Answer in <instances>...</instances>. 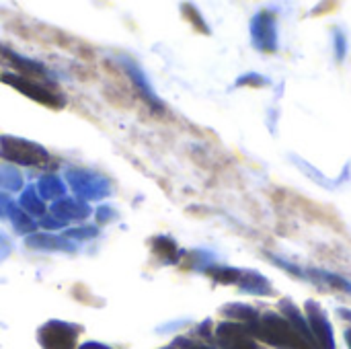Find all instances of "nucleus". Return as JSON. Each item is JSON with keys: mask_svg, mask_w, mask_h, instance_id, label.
<instances>
[{"mask_svg": "<svg viewBox=\"0 0 351 349\" xmlns=\"http://www.w3.org/2000/svg\"><path fill=\"white\" fill-rule=\"evenodd\" d=\"M165 349H175V348H165Z\"/></svg>", "mask_w": 351, "mask_h": 349, "instance_id": "31", "label": "nucleus"}, {"mask_svg": "<svg viewBox=\"0 0 351 349\" xmlns=\"http://www.w3.org/2000/svg\"><path fill=\"white\" fill-rule=\"evenodd\" d=\"M0 64L12 68L14 74H19V76H27V78L51 82L49 72H47V68H45L41 62L29 60V58H25V56H21V53H16V51H12V49L4 47V45H0Z\"/></svg>", "mask_w": 351, "mask_h": 349, "instance_id": "8", "label": "nucleus"}, {"mask_svg": "<svg viewBox=\"0 0 351 349\" xmlns=\"http://www.w3.org/2000/svg\"><path fill=\"white\" fill-rule=\"evenodd\" d=\"M8 218L12 220V226H14V230L19 232V234H35V228H37V224L33 222V218L27 214V212H23L19 206H14L12 204V208H10V212H8Z\"/></svg>", "mask_w": 351, "mask_h": 349, "instance_id": "20", "label": "nucleus"}, {"mask_svg": "<svg viewBox=\"0 0 351 349\" xmlns=\"http://www.w3.org/2000/svg\"><path fill=\"white\" fill-rule=\"evenodd\" d=\"M269 80L261 74H245L237 80V86H253V88H263L267 86Z\"/></svg>", "mask_w": 351, "mask_h": 349, "instance_id": "23", "label": "nucleus"}, {"mask_svg": "<svg viewBox=\"0 0 351 349\" xmlns=\"http://www.w3.org/2000/svg\"><path fill=\"white\" fill-rule=\"evenodd\" d=\"M0 80L8 86H12L14 91L23 93L25 97L33 99L35 103L49 107V109H62L66 105V97L56 88L53 82H43V80H35V78H27V76H19L14 72H4L0 74Z\"/></svg>", "mask_w": 351, "mask_h": 349, "instance_id": "2", "label": "nucleus"}, {"mask_svg": "<svg viewBox=\"0 0 351 349\" xmlns=\"http://www.w3.org/2000/svg\"><path fill=\"white\" fill-rule=\"evenodd\" d=\"M333 37H335V56H337V60H343V58H346V53H348L346 33H343L341 29H337V31L333 33Z\"/></svg>", "mask_w": 351, "mask_h": 349, "instance_id": "24", "label": "nucleus"}, {"mask_svg": "<svg viewBox=\"0 0 351 349\" xmlns=\"http://www.w3.org/2000/svg\"><path fill=\"white\" fill-rule=\"evenodd\" d=\"M82 333V327L64 323V321H47L39 331L37 339L43 349H78L76 341Z\"/></svg>", "mask_w": 351, "mask_h": 349, "instance_id": "4", "label": "nucleus"}, {"mask_svg": "<svg viewBox=\"0 0 351 349\" xmlns=\"http://www.w3.org/2000/svg\"><path fill=\"white\" fill-rule=\"evenodd\" d=\"M78 349H111L109 346H103V344H97V341H86L82 344Z\"/></svg>", "mask_w": 351, "mask_h": 349, "instance_id": "29", "label": "nucleus"}, {"mask_svg": "<svg viewBox=\"0 0 351 349\" xmlns=\"http://www.w3.org/2000/svg\"><path fill=\"white\" fill-rule=\"evenodd\" d=\"M280 311H282V317L296 329V333H298L306 344H311L313 348L317 349L315 337H313L311 327H308V321H306V317L300 313V309H298L292 300L284 298V300H280Z\"/></svg>", "mask_w": 351, "mask_h": 349, "instance_id": "12", "label": "nucleus"}, {"mask_svg": "<svg viewBox=\"0 0 351 349\" xmlns=\"http://www.w3.org/2000/svg\"><path fill=\"white\" fill-rule=\"evenodd\" d=\"M12 208V202L6 193H0V218H6Z\"/></svg>", "mask_w": 351, "mask_h": 349, "instance_id": "27", "label": "nucleus"}, {"mask_svg": "<svg viewBox=\"0 0 351 349\" xmlns=\"http://www.w3.org/2000/svg\"><path fill=\"white\" fill-rule=\"evenodd\" d=\"M346 341H348V348L351 349V329H348V331H346Z\"/></svg>", "mask_w": 351, "mask_h": 349, "instance_id": "30", "label": "nucleus"}, {"mask_svg": "<svg viewBox=\"0 0 351 349\" xmlns=\"http://www.w3.org/2000/svg\"><path fill=\"white\" fill-rule=\"evenodd\" d=\"M304 313H306V321L311 327V333L315 337L317 349H335V337H333V327L325 315V311L315 302L308 300L304 304Z\"/></svg>", "mask_w": 351, "mask_h": 349, "instance_id": "7", "label": "nucleus"}, {"mask_svg": "<svg viewBox=\"0 0 351 349\" xmlns=\"http://www.w3.org/2000/svg\"><path fill=\"white\" fill-rule=\"evenodd\" d=\"M222 315L232 319L234 323H241V325H249L259 317V313L249 304H226L222 309Z\"/></svg>", "mask_w": 351, "mask_h": 349, "instance_id": "18", "label": "nucleus"}, {"mask_svg": "<svg viewBox=\"0 0 351 349\" xmlns=\"http://www.w3.org/2000/svg\"><path fill=\"white\" fill-rule=\"evenodd\" d=\"M249 333L255 339H261L267 346L278 349H315L311 344H306L296 329L278 313H265L259 315L253 323L245 325Z\"/></svg>", "mask_w": 351, "mask_h": 349, "instance_id": "1", "label": "nucleus"}, {"mask_svg": "<svg viewBox=\"0 0 351 349\" xmlns=\"http://www.w3.org/2000/svg\"><path fill=\"white\" fill-rule=\"evenodd\" d=\"M216 341L220 349H259L249 329L234 321H224L216 327Z\"/></svg>", "mask_w": 351, "mask_h": 349, "instance_id": "9", "label": "nucleus"}, {"mask_svg": "<svg viewBox=\"0 0 351 349\" xmlns=\"http://www.w3.org/2000/svg\"><path fill=\"white\" fill-rule=\"evenodd\" d=\"M35 189H37V193H39L41 200H53V202L62 200L64 193H66L64 181L60 177H56V175H45L43 179H39V183L35 185Z\"/></svg>", "mask_w": 351, "mask_h": 349, "instance_id": "15", "label": "nucleus"}, {"mask_svg": "<svg viewBox=\"0 0 351 349\" xmlns=\"http://www.w3.org/2000/svg\"><path fill=\"white\" fill-rule=\"evenodd\" d=\"M19 208L23 212H27L31 218L33 216H45V204H43V200L39 197V193H37V189L33 185H29L23 191V195L19 200Z\"/></svg>", "mask_w": 351, "mask_h": 349, "instance_id": "17", "label": "nucleus"}, {"mask_svg": "<svg viewBox=\"0 0 351 349\" xmlns=\"http://www.w3.org/2000/svg\"><path fill=\"white\" fill-rule=\"evenodd\" d=\"M150 247H152V253L165 263H177L181 257V251L171 237H156V239H152Z\"/></svg>", "mask_w": 351, "mask_h": 349, "instance_id": "16", "label": "nucleus"}, {"mask_svg": "<svg viewBox=\"0 0 351 349\" xmlns=\"http://www.w3.org/2000/svg\"><path fill=\"white\" fill-rule=\"evenodd\" d=\"M237 286H239L243 292L255 294V296H269V294H274L271 282H269L265 276H261L259 272H247V269H243Z\"/></svg>", "mask_w": 351, "mask_h": 349, "instance_id": "14", "label": "nucleus"}, {"mask_svg": "<svg viewBox=\"0 0 351 349\" xmlns=\"http://www.w3.org/2000/svg\"><path fill=\"white\" fill-rule=\"evenodd\" d=\"M175 348H179V349H214V348H210V346H206V344L189 341V339H185V337H179V339L175 341Z\"/></svg>", "mask_w": 351, "mask_h": 349, "instance_id": "25", "label": "nucleus"}, {"mask_svg": "<svg viewBox=\"0 0 351 349\" xmlns=\"http://www.w3.org/2000/svg\"><path fill=\"white\" fill-rule=\"evenodd\" d=\"M66 179H68L70 187L76 191L78 200L84 197V202H86V200H101V197H105V195L111 193V191H109V189H111L109 179L101 177V175H97V173H88V171H70V173L66 175Z\"/></svg>", "mask_w": 351, "mask_h": 349, "instance_id": "5", "label": "nucleus"}, {"mask_svg": "<svg viewBox=\"0 0 351 349\" xmlns=\"http://www.w3.org/2000/svg\"><path fill=\"white\" fill-rule=\"evenodd\" d=\"M123 68H125V72H128V76H130V80L134 82V86L138 88V93L144 97V101L148 103V107H152L154 111H165V103L156 97V93L152 91V86H150V82H148V78H146V74H144V70L134 62V60H123Z\"/></svg>", "mask_w": 351, "mask_h": 349, "instance_id": "10", "label": "nucleus"}, {"mask_svg": "<svg viewBox=\"0 0 351 349\" xmlns=\"http://www.w3.org/2000/svg\"><path fill=\"white\" fill-rule=\"evenodd\" d=\"M0 158L21 167H43L51 156L37 142L16 136H0Z\"/></svg>", "mask_w": 351, "mask_h": 349, "instance_id": "3", "label": "nucleus"}, {"mask_svg": "<svg viewBox=\"0 0 351 349\" xmlns=\"http://www.w3.org/2000/svg\"><path fill=\"white\" fill-rule=\"evenodd\" d=\"M183 14L195 25V29H199L202 33H210V29H208V25H206V21L202 19V14L195 10V6H191V4H183Z\"/></svg>", "mask_w": 351, "mask_h": 349, "instance_id": "22", "label": "nucleus"}, {"mask_svg": "<svg viewBox=\"0 0 351 349\" xmlns=\"http://www.w3.org/2000/svg\"><path fill=\"white\" fill-rule=\"evenodd\" d=\"M51 216L62 220L64 224H68L70 220H84L90 216V208L86 202L78 200V197H62L58 202H53L51 206Z\"/></svg>", "mask_w": 351, "mask_h": 349, "instance_id": "11", "label": "nucleus"}, {"mask_svg": "<svg viewBox=\"0 0 351 349\" xmlns=\"http://www.w3.org/2000/svg\"><path fill=\"white\" fill-rule=\"evenodd\" d=\"M99 234L97 226H80V228H68L64 232V239L68 241H93Z\"/></svg>", "mask_w": 351, "mask_h": 349, "instance_id": "21", "label": "nucleus"}, {"mask_svg": "<svg viewBox=\"0 0 351 349\" xmlns=\"http://www.w3.org/2000/svg\"><path fill=\"white\" fill-rule=\"evenodd\" d=\"M251 37H253V45L259 51L274 53L278 49V27H276V14L271 10H259L253 16Z\"/></svg>", "mask_w": 351, "mask_h": 349, "instance_id": "6", "label": "nucleus"}, {"mask_svg": "<svg viewBox=\"0 0 351 349\" xmlns=\"http://www.w3.org/2000/svg\"><path fill=\"white\" fill-rule=\"evenodd\" d=\"M25 245H27L29 249H35V251L76 253V245H72L68 239H64V237H53V234H45V232H35V234L27 237Z\"/></svg>", "mask_w": 351, "mask_h": 349, "instance_id": "13", "label": "nucleus"}, {"mask_svg": "<svg viewBox=\"0 0 351 349\" xmlns=\"http://www.w3.org/2000/svg\"><path fill=\"white\" fill-rule=\"evenodd\" d=\"M243 269L237 267H224V265H210L204 274H208L216 284H224V286H237L239 278H241Z\"/></svg>", "mask_w": 351, "mask_h": 349, "instance_id": "19", "label": "nucleus"}, {"mask_svg": "<svg viewBox=\"0 0 351 349\" xmlns=\"http://www.w3.org/2000/svg\"><path fill=\"white\" fill-rule=\"evenodd\" d=\"M41 226H43V228H49V230H58V228H64L66 224H64L62 220L53 218V216H43V218H41Z\"/></svg>", "mask_w": 351, "mask_h": 349, "instance_id": "26", "label": "nucleus"}, {"mask_svg": "<svg viewBox=\"0 0 351 349\" xmlns=\"http://www.w3.org/2000/svg\"><path fill=\"white\" fill-rule=\"evenodd\" d=\"M109 218H113V210H111L109 206H101L99 212H97V222H99V224H105Z\"/></svg>", "mask_w": 351, "mask_h": 349, "instance_id": "28", "label": "nucleus"}]
</instances>
